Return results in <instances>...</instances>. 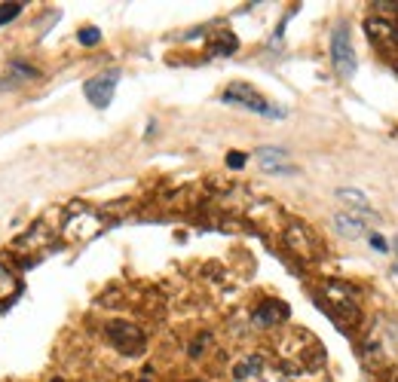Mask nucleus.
<instances>
[{
	"label": "nucleus",
	"mask_w": 398,
	"mask_h": 382,
	"mask_svg": "<svg viewBox=\"0 0 398 382\" xmlns=\"http://www.w3.org/2000/svg\"><path fill=\"white\" fill-rule=\"evenodd\" d=\"M224 101L227 104H239V108H245V110H254V113H260V117H269V119H282L285 117V110L282 108H276V104H269L260 92H254L248 83H230V86L224 89Z\"/></svg>",
	"instance_id": "f257e3e1"
},
{
	"label": "nucleus",
	"mask_w": 398,
	"mask_h": 382,
	"mask_svg": "<svg viewBox=\"0 0 398 382\" xmlns=\"http://www.w3.org/2000/svg\"><path fill=\"white\" fill-rule=\"evenodd\" d=\"M331 65H334V70H337V77H343V80H350V77L355 74V68H359L350 28L346 25L334 28V34H331Z\"/></svg>",
	"instance_id": "f03ea898"
},
{
	"label": "nucleus",
	"mask_w": 398,
	"mask_h": 382,
	"mask_svg": "<svg viewBox=\"0 0 398 382\" xmlns=\"http://www.w3.org/2000/svg\"><path fill=\"white\" fill-rule=\"evenodd\" d=\"M108 339L123 352V355H141V352H144V334L129 321L108 324Z\"/></svg>",
	"instance_id": "7ed1b4c3"
},
{
	"label": "nucleus",
	"mask_w": 398,
	"mask_h": 382,
	"mask_svg": "<svg viewBox=\"0 0 398 382\" xmlns=\"http://www.w3.org/2000/svg\"><path fill=\"white\" fill-rule=\"evenodd\" d=\"M117 80H120V70H108V74H102V77H92L86 86H83L92 108H98V110L108 108L113 98V89H117Z\"/></svg>",
	"instance_id": "20e7f679"
},
{
	"label": "nucleus",
	"mask_w": 398,
	"mask_h": 382,
	"mask_svg": "<svg viewBox=\"0 0 398 382\" xmlns=\"http://www.w3.org/2000/svg\"><path fill=\"white\" fill-rule=\"evenodd\" d=\"M368 34H371V40L380 52H389V55L398 52V25L386 22V19H368Z\"/></svg>",
	"instance_id": "39448f33"
},
{
	"label": "nucleus",
	"mask_w": 398,
	"mask_h": 382,
	"mask_svg": "<svg viewBox=\"0 0 398 382\" xmlns=\"http://www.w3.org/2000/svg\"><path fill=\"white\" fill-rule=\"evenodd\" d=\"M285 318H288V306L279 300H267L254 309V324H258V328H276V324H282Z\"/></svg>",
	"instance_id": "423d86ee"
},
{
	"label": "nucleus",
	"mask_w": 398,
	"mask_h": 382,
	"mask_svg": "<svg viewBox=\"0 0 398 382\" xmlns=\"http://www.w3.org/2000/svg\"><path fill=\"white\" fill-rule=\"evenodd\" d=\"M254 157L260 159V165L267 168V172H273V174H294V168L288 165V153L285 150H279V147H260Z\"/></svg>",
	"instance_id": "0eeeda50"
},
{
	"label": "nucleus",
	"mask_w": 398,
	"mask_h": 382,
	"mask_svg": "<svg viewBox=\"0 0 398 382\" xmlns=\"http://www.w3.org/2000/svg\"><path fill=\"white\" fill-rule=\"evenodd\" d=\"M260 370H264V358H260V355H245L236 367H233V376H236V379H252V376H258Z\"/></svg>",
	"instance_id": "6e6552de"
},
{
	"label": "nucleus",
	"mask_w": 398,
	"mask_h": 382,
	"mask_svg": "<svg viewBox=\"0 0 398 382\" xmlns=\"http://www.w3.org/2000/svg\"><path fill=\"white\" fill-rule=\"evenodd\" d=\"M334 226H337V232L346 239H359L361 230H365V223H361L355 214H337L334 217Z\"/></svg>",
	"instance_id": "1a4fd4ad"
},
{
	"label": "nucleus",
	"mask_w": 398,
	"mask_h": 382,
	"mask_svg": "<svg viewBox=\"0 0 398 382\" xmlns=\"http://www.w3.org/2000/svg\"><path fill=\"white\" fill-rule=\"evenodd\" d=\"M16 294H19V279H16V272H12L10 266L0 263V303L12 300Z\"/></svg>",
	"instance_id": "9d476101"
},
{
	"label": "nucleus",
	"mask_w": 398,
	"mask_h": 382,
	"mask_svg": "<svg viewBox=\"0 0 398 382\" xmlns=\"http://www.w3.org/2000/svg\"><path fill=\"white\" fill-rule=\"evenodd\" d=\"M236 46H239L236 37L227 34V31H221L215 40H211V52H215V55H230V52H236Z\"/></svg>",
	"instance_id": "9b49d317"
},
{
	"label": "nucleus",
	"mask_w": 398,
	"mask_h": 382,
	"mask_svg": "<svg viewBox=\"0 0 398 382\" xmlns=\"http://www.w3.org/2000/svg\"><path fill=\"white\" fill-rule=\"evenodd\" d=\"M10 74L12 77H19V80H34L37 77V68H31V65H25V61H10Z\"/></svg>",
	"instance_id": "f8f14e48"
},
{
	"label": "nucleus",
	"mask_w": 398,
	"mask_h": 382,
	"mask_svg": "<svg viewBox=\"0 0 398 382\" xmlns=\"http://www.w3.org/2000/svg\"><path fill=\"white\" fill-rule=\"evenodd\" d=\"M337 196L343 202H355L352 208H368V199H365V193H359V190H337Z\"/></svg>",
	"instance_id": "ddd939ff"
},
{
	"label": "nucleus",
	"mask_w": 398,
	"mask_h": 382,
	"mask_svg": "<svg viewBox=\"0 0 398 382\" xmlns=\"http://www.w3.org/2000/svg\"><path fill=\"white\" fill-rule=\"evenodd\" d=\"M77 40H80L83 46H95L98 40H102V31H98V28H80V34H77Z\"/></svg>",
	"instance_id": "4468645a"
},
{
	"label": "nucleus",
	"mask_w": 398,
	"mask_h": 382,
	"mask_svg": "<svg viewBox=\"0 0 398 382\" xmlns=\"http://www.w3.org/2000/svg\"><path fill=\"white\" fill-rule=\"evenodd\" d=\"M22 10H25L22 3H3V6H0V28H3L6 22H12V19H16Z\"/></svg>",
	"instance_id": "2eb2a0df"
},
{
	"label": "nucleus",
	"mask_w": 398,
	"mask_h": 382,
	"mask_svg": "<svg viewBox=\"0 0 398 382\" xmlns=\"http://www.w3.org/2000/svg\"><path fill=\"white\" fill-rule=\"evenodd\" d=\"M227 165H230V168H243L245 165V153L230 150V153H227Z\"/></svg>",
	"instance_id": "dca6fc26"
},
{
	"label": "nucleus",
	"mask_w": 398,
	"mask_h": 382,
	"mask_svg": "<svg viewBox=\"0 0 398 382\" xmlns=\"http://www.w3.org/2000/svg\"><path fill=\"white\" fill-rule=\"evenodd\" d=\"M371 245L377 248V251H386V242H383V239H380V236H374V239H371Z\"/></svg>",
	"instance_id": "f3484780"
},
{
	"label": "nucleus",
	"mask_w": 398,
	"mask_h": 382,
	"mask_svg": "<svg viewBox=\"0 0 398 382\" xmlns=\"http://www.w3.org/2000/svg\"><path fill=\"white\" fill-rule=\"evenodd\" d=\"M395 251H398V239H395Z\"/></svg>",
	"instance_id": "a211bd4d"
},
{
	"label": "nucleus",
	"mask_w": 398,
	"mask_h": 382,
	"mask_svg": "<svg viewBox=\"0 0 398 382\" xmlns=\"http://www.w3.org/2000/svg\"><path fill=\"white\" fill-rule=\"evenodd\" d=\"M55 382H61V379H55Z\"/></svg>",
	"instance_id": "6ab92c4d"
}]
</instances>
